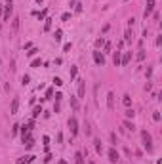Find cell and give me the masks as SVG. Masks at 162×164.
<instances>
[{
	"label": "cell",
	"mask_w": 162,
	"mask_h": 164,
	"mask_svg": "<svg viewBox=\"0 0 162 164\" xmlns=\"http://www.w3.org/2000/svg\"><path fill=\"white\" fill-rule=\"evenodd\" d=\"M141 139H143V147H145V151H147V153H153V137H151V134H149L147 130L141 132Z\"/></svg>",
	"instance_id": "cell-1"
},
{
	"label": "cell",
	"mask_w": 162,
	"mask_h": 164,
	"mask_svg": "<svg viewBox=\"0 0 162 164\" xmlns=\"http://www.w3.org/2000/svg\"><path fill=\"white\" fill-rule=\"evenodd\" d=\"M13 12V0H6V4H4V13H2V19L4 21H10V15Z\"/></svg>",
	"instance_id": "cell-2"
},
{
	"label": "cell",
	"mask_w": 162,
	"mask_h": 164,
	"mask_svg": "<svg viewBox=\"0 0 162 164\" xmlns=\"http://www.w3.org/2000/svg\"><path fill=\"white\" fill-rule=\"evenodd\" d=\"M19 128H21V139H23V141H25V139H27V135L31 134V130L34 128V122L31 120L29 124H25V126H19Z\"/></svg>",
	"instance_id": "cell-3"
},
{
	"label": "cell",
	"mask_w": 162,
	"mask_h": 164,
	"mask_svg": "<svg viewBox=\"0 0 162 164\" xmlns=\"http://www.w3.org/2000/svg\"><path fill=\"white\" fill-rule=\"evenodd\" d=\"M69 130H71V135H76L78 134V120L75 119V116L69 119Z\"/></svg>",
	"instance_id": "cell-4"
},
{
	"label": "cell",
	"mask_w": 162,
	"mask_h": 164,
	"mask_svg": "<svg viewBox=\"0 0 162 164\" xmlns=\"http://www.w3.org/2000/svg\"><path fill=\"white\" fill-rule=\"evenodd\" d=\"M154 2L156 0H147V6H145V12H143V17L147 19L151 13H153V8H154Z\"/></svg>",
	"instance_id": "cell-5"
},
{
	"label": "cell",
	"mask_w": 162,
	"mask_h": 164,
	"mask_svg": "<svg viewBox=\"0 0 162 164\" xmlns=\"http://www.w3.org/2000/svg\"><path fill=\"white\" fill-rule=\"evenodd\" d=\"M107 155H109V160H111V162H114V164H117V162H118V158H120L118 151L114 149V147H112V149H109V153H107Z\"/></svg>",
	"instance_id": "cell-6"
},
{
	"label": "cell",
	"mask_w": 162,
	"mask_h": 164,
	"mask_svg": "<svg viewBox=\"0 0 162 164\" xmlns=\"http://www.w3.org/2000/svg\"><path fill=\"white\" fill-rule=\"evenodd\" d=\"M94 61H96L97 65H101V67H103V65H105V56H103L101 52H97V50H96V52H94Z\"/></svg>",
	"instance_id": "cell-7"
},
{
	"label": "cell",
	"mask_w": 162,
	"mask_h": 164,
	"mask_svg": "<svg viewBox=\"0 0 162 164\" xmlns=\"http://www.w3.org/2000/svg\"><path fill=\"white\" fill-rule=\"evenodd\" d=\"M17 109H19V98H13V99H12L10 113H12V114H17Z\"/></svg>",
	"instance_id": "cell-8"
},
{
	"label": "cell",
	"mask_w": 162,
	"mask_h": 164,
	"mask_svg": "<svg viewBox=\"0 0 162 164\" xmlns=\"http://www.w3.org/2000/svg\"><path fill=\"white\" fill-rule=\"evenodd\" d=\"M107 107H109V109H114V93H112V92L107 93Z\"/></svg>",
	"instance_id": "cell-9"
},
{
	"label": "cell",
	"mask_w": 162,
	"mask_h": 164,
	"mask_svg": "<svg viewBox=\"0 0 162 164\" xmlns=\"http://www.w3.org/2000/svg\"><path fill=\"white\" fill-rule=\"evenodd\" d=\"M23 143H25V149H33V147H34V137H33V135H27V139H25Z\"/></svg>",
	"instance_id": "cell-10"
},
{
	"label": "cell",
	"mask_w": 162,
	"mask_h": 164,
	"mask_svg": "<svg viewBox=\"0 0 162 164\" xmlns=\"http://www.w3.org/2000/svg\"><path fill=\"white\" fill-rule=\"evenodd\" d=\"M84 93H86V84L84 80H78V98H84Z\"/></svg>",
	"instance_id": "cell-11"
},
{
	"label": "cell",
	"mask_w": 162,
	"mask_h": 164,
	"mask_svg": "<svg viewBox=\"0 0 162 164\" xmlns=\"http://www.w3.org/2000/svg\"><path fill=\"white\" fill-rule=\"evenodd\" d=\"M130 59H132V52H126V54L120 57V65H128V63H130Z\"/></svg>",
	"instance_id": "cell-12"
},
{
	"label": "cell",
	"mask_w": 162,
	"mask_h": 164,
	"mask_svg": "<svg viewBox=\"0 0 162 164\" xmlns=\"http://www.w3.org/2000/svg\"><path fill=\"white\" fill-rule=\"evenodd\" d=\"M120 57H122L120 52H114V56H112V63H114V67H120Z\"/></svg>",
	"instance_id": "cell-13"
},
{
	"label": "cell",
	"mask_w": 162,
	"mask_h": 164,
	"mask_svg": "<svg viewBox=\"0 0 162 164\" xmlns=\"http://www.w3.org/2000/svg\"><path fill=\"white\" fill-rule=\"evenodd\" d=\"M75 160H76V164H86L84 162V155L78 151V153H75Z\"/></svg>",
	"instance_id": "cell-14"
},
{
	"label": "cell",
	"mask_w": 162,
	"mask_h": 164,
	"mask_svg": "<svg viewBox=\"0 0 162 164\" xmlns=\"http://www.w3.org/2000/svg\"><path fill=\"white\" fill-rule=\"evenodd\" d=\"M124 128H126L128 132H133V130H135V126H133V122H130V120H124Z\"/></svg>",
	"instance_id": "cell-15"
},
{
	"label": "cell",
	"mask_w": 162,
	"mask_h": 164,
	"mask_svg": "<svg viewBox=\"0 0 162 164\" xmlns=\"http://www.w3.org/2000/svg\"><path fill=\"white\" fill-rule=\"evenodd\" d=\"M94 143H96V151H97V153L101 155V153H103V145H101V139H96Z\"/></svg>",
	"instance_id": "cell-16"
},
{
	"label": "cell",
	"mask_w": 162,
	"mask_h": 164,
	"mask_svg": "<svg viewBox=\"0 0 162 164\" xmlns=\"http://www.w3.org/2000/svg\"><path fill=\"white\" fill-rule=\"evenodd\" d=\"M122 103H124V107H130V105H132V98L128 96V93H126V96L122 98Z\"/></svg>",
	"instance_id": "cell-17"
},
{
	"label": "cell",
	"mask_w": 162,
	"mask_h": 164,
	"mask_svg": "<svg viewBox=\"0 0 162 164\" xmlns=\"http://www.w3.org/2000/svg\"><path fill=\"white\" fill-rule=\"evenodd\" d=\"M71 107H73L75 111H78V107H80V103H78V99H76V98H71Z\"/></svg>",
	"instance_id": "cell-18"
},
{
	"label": "cell",
	"mask_w": 162,
	"mask_h": 164,
	"mask_svg": "<svg viewBox=\"0 0 162 164\" xmlns=\"http://www.w3.org/2000/svg\"><path fill=\"white\" fill-rule=\"evenodd\" d=\"M61 36H63V31H61V29H57V31L54 33V38H55V42H59V40H61Z\"/></svg>",
	"instance_id": "cell-19"
},
{
	"label": "cell",
	"mask_w": 162,
	"mask_h": 164,
	"mask_svg": "<svg viewBox=\"0 0 162 164\" xmlns=\"http://www.w3.org/2000/svg\"><path fill=\"white\" fill-rule=\"evenodd\" d=\"M132 36H133V34H132V29H128L126 34H124V42H132Z\"/></svg>",
	"instance_id": "cell-20"
},
{
	"label": "cell",
	"mask_w": 162,
	"mask_h": 164,
	"mask_svg": "<svg viewBox=\"0 0 162 164\" xmlns=\"http://www.w3.org/2000/svg\"><path fill=\"white\" fill-rule=\"evenodd\" d=\"M40 65H42V59H40V57H36V59H33V61H31V67H34V69H36V67H40Z\"/></svg>",
	"instance_id": "cell-21"
},
{
	"label": "cell",
	"mask_w": 162,
	"mask_h": 164,
	"mask_svg": "<svg viewBox=\"0 0 162 164\" xmlns=\"http://www.w3.org/2000/svg\"><path fill=\"white\" fill-rule=\"evenodd\" d=\"M40 113H42V107H40V105H38V107H34V109H33V119H36V116H38Z\"/></svg>",
	"instance_id": "cell-22"
},
{
	"label": "cell",
	"mask_w": 162,
	"mask_h": 164,
	"mask_svg": "<svg viewBox=\"0 0 162 164\" xmlns=\"http://www.w3.org/2000/svg\"><path fill=\"white\" fill-rule=\"evenodd\" d=\"M50 98H54V90H52V88H48V90H46V96H44V99H50Z\"/></svg>",
	"instance_id": "cell-23"
},
{
	"label": "cell",
	"mask_w": 162,
	"mask_h": 164,
	"mask_svg": "<svg viewBox=\"0 0 162 164\" xmlns=\"http://www.w3.org/2000/svg\"><path fill=\"white\" fill-rule=\"evenodd\" d=\"M52 29V19H46V23H44V31H50Z\"/></svg>",
	"instance_id": "cell-24"
},
{
	"label": "cell",
	"mask_w": 162,
	"mask_h": 164,
	"mask_svg": "<svg viewBox=\"0 0 162 164\" xmlns=\"http://www.w3.org/2000/svg\"><path fill=\"white\" fill-rule=\"evenodd\" d=\"M145 59V50H139V54H137V61H143Z\"/></svg>",
	"instance_id": "cell-25"
},
{
	"label": "cell",
	"mask_w": 162,
	"mask_h": 164,
	"mask_svg": "<svg viewBox=\"0 0 162 164\" xmlns=\"http://www.w3.org/2000/svg\"><path fill=\"white\" fill-rule=\"evenodd\" d=\"M76 73H78V69H76V67H73V69H71V73H69V75H71V80L76 77Z\"/></svg>",
	"instance_id": "cell-26"
},
{
	"label": "cell",
	"mask_w": 162,
	"mask_h": 164,
	"mask_svg": "<svg viewBox=\"0 0 162 164\" xmlns=\"http://www.w3.org/2000/svg\"><path fill=\"white\" fill-rule=\"evenodd\" d=\"M12 27H13V31H17V29H19V19H17V17L13 19V23H12Z\"/></svg>",
	"instance_id": "cell-27"
},
{
	"label": "cell",
	"mask_w": 162,
	"mask_h": 164,
	"mask_svg": "<svg viewBox=\"0 0 162 164\" xmlns=\"http://www.w3.org/2000/svg\"><path fill=\"white\" fill-rule=\"evenodd\" d=\"M103 50H105V54L111 52V42H105V44H103Z\"/></svg>",
	"instance_id": "cell-28"
},
{
	"label": "cell",
	"mask_w": 162,
	"mask_h": 164,
	"mask_svg": "<svg viewBox=\"0 0 162 164\" xmlns=\"http://www.w3.org/2000/svg\"><path fill=\"white\" fill-rule=\"evenodd\" d=\"M133 114H135V113H133V109H130V107H128V111H126V116H128V119H133Z\"/></svg>",
	"instance_id": "cell-29"
},
{
	"label": "cell",
	"mask_w": 162,
	"mask_h": 164,
	"mask_svg": "<svg viewBox=\"0 0 162 164\" xmlns=\"http://www.w3.org/2000/svg\"><path fill=\"white\" fill-rule=\"evenodd\" d=\"M34 15H36L38 19H44V17H46V10H42V12H38V13H34Z\"/></svg>",
	"instance_id": "cell-30"
},
{
	"label": "cell",
	"mask_w": 162,
	"mask_h": 164,
	"mask_svg": "<svg viewBox=\"0 0 162 164\" xmlns=\"http://www.w3.org/2000/svg\"><path fill=\"white\" fill-rule=\"evenodd\" d=\"M54 84H55V86H63V80H61L59 77H55V78H54Z\"/></svg>",
	"instance_id": "cell-31"
},
{
	"label": "cell",
	"mask_w": 162,
	"mask_h": 164,
	"mask_svg": "<svg viewBox=\"0 0 162 164\" xmlns=\"http://www.w3.org/2000/svg\"><path fill=\"white\" fill-rule=\"evenodd\" d=\"M29 80H31V78H29V77L25 75V77H23V78H21V84H23V86H27V84H29Z\"/></svg>",
	"instance_id": "cell-32"
},
{
	"label": "cell",
	"mask_w": 162,
	"mask_h": 164,
	"mask_svg": "<svg viewBox=\"0 0 162 164\" xmlns=\"http://www.w3.org/2000/svg\"><path fill=\"white\" fill-rule=\"evenodd\" d=\"M153 120H156V122L160 120V113H158V111H154V113H153Z\"/></svg>",
	"instance_id": "cell-33"
},
{
	"label": "cell",
	"mask_w": 162,
	"mask_h": 164,
	"mask_svg": "<svg viewBox=\"0 0 162 164\" xmlns=\"http://www.w3.org/2000/svg\"><path fill=\"white\" fill-rule=\"evenodd\" d=\"M73 6H75V12H78V13H80V12H82V6H80V4H78V2H75V4H73Z\"/></svg>",
	"instance_id": "cell-34"
},
{
	"label": "cell",
	"mask_w": 162,
	"mask_h": 164,
	"mask_svg": "<svg viewBox=\"0 0 162 164\" xmlns=\"http://www.w3.org/2000/svg\"><path fill=\"white\" fill-rule=\"evenodd\" d=\"M36 52H38V50H36V48H31V50H29V52H27V56H29V57H33V56H34V54H36Z\"/></svg>",
	"instance_id": "cell-35"
},
{
	"label": "cell",
	"mask_w": 162,
	"mask_h": 164,
	"mask_svg": "<svg viewBox=\"0 0 162 164\" xmlns=\"http://www.w3.org/2000/svg\"><path fill=\"white\" fill-rule=\"evenodd\" d=\"M17 132H19V124H13V126H12V134H13V135H15V134H17Z\"/></svg>",
	"instance_id": "cell-36"
},
{
	"label": "cell",
	"mask_w": 162,
	"mask_h": 164,
	"mask_svg": "<svg viewBox=\"0 0 162 164\" xmlns=\"http://www.w3.org/2000/svg\"><path fill=\"white\" fill-rule=\"evenodd\" d=\"M103 44H105L103 38H97V40H96V46H97V48H99V46H103Z\"/></svg>",
	"instance_id": "cell-37"
},
{
	"label": "cell",
	"mask_w": 162,
	"mask_h": 164,
	"mask_svg": "<svg viewBox=\"0 0 162 164\" xmlns=\"http://www.w3.org/2000/svg\"><path fill=\"white\" fill-rule=\"evenodd\" d=\"M61 99H63V93L57 92V93H55V101H61Z\"/></svg>",
	"instance_id": "cell-38"
},
{
	"label": "cell",
	"mask_w": 162,
	"mask_h": 164,
	"mask_svg": "<svg viewBox=\"0 0 162 164\" xmlns=\"http://www.w3.org/2000/svg\"><path fill=\"white\" fill-rule=\"evenodd\" d=\"M61 19H63V21H69V19H71V13H63Z\"/></svg>",
	"instance_id": "cell-39"
},
{
	"label": "cell",
	"mask_w": 162,
	"mask_h": 164,
	"mask_svg": "<svg viewBox=\"0 0 162 164\" xmlns=\"http://www.w3.org/2000/svg\"><path fill=\"white\" fill-rule=\"evenodd\" d=\"M111 143L117 145V135H114V134H111Z\"/></svg>",
	"instance_id": "cell-40"
},
{
	"label": "cell",
	"mask_w": 162,
	"mask_h": 164,
	"mask_svg": "<svg viewBox=\"0 0 162 164\" xmlns=\"http://www.w3.org/2000/svg\"><path fill=\"white\" fill-rule=\"evenodd\" d=\"M59 109H61V105H59V101H55V105H54V111H55V113H59Z\"/></svg>",
	"instance_id": "cell-41"
},
{
	"label": "cell",
	"mask_w": 162,
	"mask_h": 164,
	"mask_svg": "<svg viewBox=\"0 0 162 164\" xmlns=\"http://www.w3.org/2000/svg\"><path fill=\"white\" fill-rule=\"evenodd\" d=\"M34 158H36V156H33V155H27V156H25V160H27V162H33Z\"/></svg>",
	"instance_id": "cell-42"
},
{
	"label": "cell",
	"mask_w": 162,
	"mask_h": 164,
	"mask_svg": "<svg viewBox=\"0 0 162 164\" xmlns=\"http://www.w3.org/2000/svg\"><path fill=\"white\" fill-rule=\"evenodd\" d=\"M42 141H44V145H48V143H50V137H48V135H44V137H42Z\"/></svg>",
	"instance_id": "cell-43"
},
{
	"label": "cell",
	"mask_w": 162,
	"mask_h": 164,
	"mask_svg": "<svg viewBox=\"0 0 162 164\" xmlns=\"http://www.w3.org/2000/svg\"><path fill=\"white\" fill-rule=\"evenodd\" d=\"M25 162H27V160H25V156H23V158H19V160H17V164H25Z\"/></svg>",
	"instance_id": "cell-44"
},
{
	"label": "cell",
	"mask_w": 162,
	"mask_h": 164,
	"mask_svg": "<svg viewBox=\"0 0 162 164\" xmlns=\"http://www.w3.org/2000/svg\"><path fill=\"white\" fill-rule=\"evenodd\" d=\"M59 164H67V160H59Z\"/></svg>",
	"instance_id": "cell-45"
},
{
	"label": "cell",
	"mask_w": 162,
	"mask_h": 164,
	"mask_svg": "<svg viewBox=\"0 0 162 164\" xmlns=\"http://www.w3.org/2000/svg\"><path fill=\"white\" fill-rule=\"evenodd\" d=\"M2 13H4V10H2V6H0V15H2Z\"/></svg>",
	"instance_id": "cell-46"
},
{
	"label": "cell",
	"mask_w": 162,
	"mask_h": 164,
	"mask_svg": "<svg viewBox=\"0 0 162 164\" xmlns=\"http://www.w3.org/2000/svg\"><path fill=\"white\" fill-rule=\"evenodd\" d=\"M36 2H38V4H40V2H44V0H36Z\"/></svg>",
	"instance_id": "cell-47"
},
{
	"label": "cell",
	"mask_w": 162,
	"mask_h": 164,
	"mask_svg": "<svg viewBox=\"0 0 162 164\" xmlns=\"http://www.w3.org/2000/svg\"><path fill=\"white\" fill-rule=\"evenodd\" d=\"M88 164H96V162H91V160H90V162H88Z\"/></svg>",
	"instance_id": "cell-48"
}]
</instances>
